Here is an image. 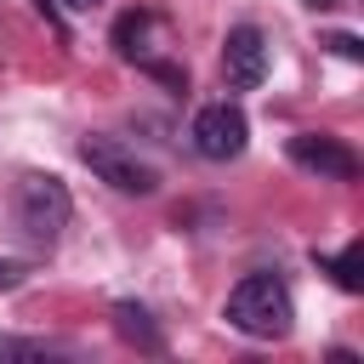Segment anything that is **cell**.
<instances>
[{"instance_id":"obj_1","label":"cell","mask_w":364,"mask_h":364,"mask_svg":"<svg viewBox=\"0 0 364 364\" xmlns=\"http://www.w3.org/2000/svg\"><path fill=\"white\" fill-rule=\"evenodd\" d=\"M222 318L239 330V336H256V341H279L290 336V318H296V301L284 290L279 273H245L233 290H228V307Z\"/></svg>"},{"instance_id":"obj_2","label":"cell","mask_w":364,"mask_h":364,"mask_svg":"<svg viewBox=\"0 0 364 364\" xmlns=\"http://www.w3.org/2000/svg\"><path fill=\"white\" fill-rule=\"evenodd\" d=\"M74 216V199H68V182L51 176V171H28L17 182V228L34 239V245H57L63 228Z\"/></svg>"},{"instance_id":"obj_3","label":"cell","mask_w":364,"mask_h":364,"mask_svg":"<svg viewBox=\"0 0 364 364\" xmlns=\"http://www.w3.org/2000/svg\"><path fill=\"white\" fill-rule=\"evenodd\" d=\"M80 159H85L91 176L108 182L114 193H136V199H148V193L159 188V171H154L136 148H125L119 136H80Z\"/></svg>"},{"instance_id":"obj_4","label":"cell","mask_w":364,"mask_h":364,"mask_svg":"<svg viewBox=\"0 0 364 364\" xmlns=\"http://www.w3.org/2000/svg\"><path fill=\"white\" fill-rule=\"evenodd\" d=\"M188 136H193V148H199L205 159L222 165V159H239V154H245V142H250V119H245L239 102L222 97V102H205V108L193 114V131H188Z\"/></svg>"},{"instance_id":"obj_5","label":"cell","mask_w":364,"mask_h":364,"mask_svg":"<svg viewBox=\"0 0 364 364\" xmlns=\"http://www.w3.org/2000/svg\"><path fill=\"white\" fill-rule=\"evenodd\" d=\"M284 154H290L301 171H313L318 182H353V176H358V154H353L341 136H324V131H296V136L284 142Z\"/></svg>"},{"instance_id":"obj_6","label":"cell","mask_w":364,"mask_h":364,"mask_svg":"<svg viewBox=\"0 0 364 364\" xmlns=\"http://www.w3.org/2000/svg\"><path fill=\"white\" fill-rule=\"evenodd\" d=\"M222 80H228V91H256L267 80V40H262L256 23L228 28V40H222Z\"/></svg>"},{"instance_id":"obj_7","label":"cell","mask_w":364,"mask_h":364,"mask_svg":"<svg viewBox=\"0 0 364 364\" xmlns=\"http://www.w3.org/2000/svg\"><path fill=\"white\" fill-rule=\"evenodd\" d=\"M114 324H119V336H125V341H136L142 353H159V347H165V336L154 330V318H148L142 307H131V301H119V307H114Z\"/></svg>"},{"instance_id":"obj_8","label":"cell","mask_w":364,"mask_h":364,"mask_svg":"<svg viewBox=\"0 0 364 364\" xmlns=\"http://www.w3.org/2000/svg\"><path fill=\"white\" fill-rule=\"evenodd\" d=\"M148 23H154L148 11H125V17L114 23V46H119L125 63H142V57H148Z\"/></svg>"},{"instance_id":"obj_9","label":"cell","mask_w":364,"mask_h":364,"mask_svg":"<svg viewBox=\"0 0 364 364\" xmlns=\"http://www.w3.org/2000/svg\"><path fill=\"white\" fill-rule=\"evenodd\" d=\"M358 262H364V250H358V245H347L341 256H324L318 267H324V273H336V284H341V290H364V273H358Z\"/></svg>"},{"instance_id":"obj_10","label":"cell","mask_w":364,"mask_h":364,"mask_svg":"<svg viewBox=\"0 0 364 364\" xmlns=\"http://www.w3.org/2000/svg\"><path fill=\"white\" fill-rule=\"evenodd\" d=\"M57 347L46 341H17V336H0V358H51Z\"/></svg>"},{"instance_id":"obj_11","label":"cell","mask_w":364,"mask_h":364,"mask_svg":"<svg viewBox=\"0 0 364 364\" xmlns=\"http://www.w3.org/2000/svg\"><path fill=\"white\" fill-rule=\"evenodd\" d=\"M318 46H330V51H336V57H347V63H358V57H364V46H358V34H324Z\"/></svg>"},{"instance_id":"obj_12","label":"cell","mask_w":364,"mask_h":364,"mask_svg":"<svg viewBox=\"0 0 364 364\" xmlns=\"http://www.w3.org/2000/svg\"><path fill=\"white\" fill-rule=\"evenodd\" d=\"M28 279V262L23 256H0V290H17Z\"/></svg>"},{"instance_id":"obj_13","label":"cell","mask_w":364,"mask_h":364,"mask_svg":"<svg viewBox=\"0 0 364 364\" xmlns=\"http://www.w3.org/2000/svg\"><path fill=\"white\" fill-rule=\"evenodd\" d=\"M313 11H336V6H347V0H307Z\"/></svg>"},{"instance_id":"obj_14","label":"cell","mask_w":364,"mask_h":364,"mask_svg":"<svg viewBox=\"0 0 364 364\" xmlns=\"http://www.w3.org/2000/svg\"><path fill=\"white\" fill-rule=\"evenodd\" d=\"M63 6H68V11H91L97 0H63Z\"/></svg>"}]
</instances>
